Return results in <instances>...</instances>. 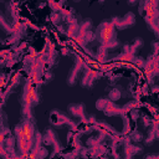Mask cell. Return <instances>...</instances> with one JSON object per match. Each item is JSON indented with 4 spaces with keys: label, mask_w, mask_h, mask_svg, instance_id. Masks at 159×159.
Segmentation results:
<instances>
[{
    "label": "cell",
    "mask_w": 159,
    "mask_h": 159,
    "mask_svg": "<svg viewBox=\"0 0 159 159\" xmlns=\"http://www.w3.org/2000/svg\"><path fill=\"white\" fill-rule=\"evenodd\" d=\"M97 35L99 37V41L103 44V45H108L110 43L116 40V32L113 29V24L112 22H102L99 25L98 31H97Z\"/></svg>",
    "instance_id": "cell-1"
},
{
    "label": "cell",
    "mask_w": 159,
    "mask_h": 159,
    "mask_svg": "<svg viewBox=\"0 0 159 159\" xmlns=\"http://www.w3.org/2000/svg\"><path fill=\"white\" fill-rule=\"evenodd\" d=\"M134 22H136V18H134V15H133L132 13L125 14L123 18H113V21H112V24L116 25V26L118 28L119 30L125 29V28H129V26H133Z\"/></svg>",
    "instance_id": "cell-2"
},
{
    "label": "cell",
    "mask_w": 159,
    "mask_h": 159,
    "mask_svg": "<svg viewBox=\"0 0 159 159\" xmlns=\"http://www.w3.org/2000/svg\"><path fill=\"white\" fill-rule=\"evenodd\" d=\"M50 121H51L52 124L55 125H62L65 123H67V124H71L72 125V129L76 128V125H75L71 119L69 118L67 116H65L62 112H58V111H52L51 112V116H50Z\"/></svg>",
    "instance_id": "cell-3"
},
{
    "label": "cell",
    "mask_w": 159,
    "mask_h": 159,
    "mask_svg": "<svg viewBox=\"0 0 159 159\" xmlns=\"http://www.w3.org/2000/svg\"><path fill=\"white\" fill-rule=\"evenodd\" d=\"M67 110L73 117H77V118H83V117H85V105H83V103L69 105Z\"/></svg>",
    "instance_id": "cell-4"
},
{
    "label": "cell",
    "mask_w": 159,
    "mask_h": 159,
    "mask_svg": "<svg viewBox=\"0 0 159 159\" xmlns=\"http://www.w3.org/2000/svg\"><path fill=\"white\" fill-rule=\"evenodd\" d=\"M81 62L77 60L76 62H75V65H73V67H72V70H71V72L69 73V77H67V83L70 86H73L75 83L77 82V78H78V73H80V71H81Z\"/></svg>",
    "instance_id": "cell-5"
},
{
    "label": "cell",
    "mask_w": 159,
    "mask_h": 159,
    "mask_svg": "<svg viewBox=\"0 0 159 159\" xmlns=\"http://www.w3.org/2000/svg\"><path fill=\"white\" fill-rule=\"evenodd\" d=\"M44 142L45 143H47V144H50V146H58V140H57V134H56V132L55 131H52V129H47L46 131V134H45V137H44Z\"/></svg>",
    "instance_id": "cell-6"
},
{
    "label": "cell",
    "mask_w": 159,
    "mask_h": 159,
    "mask_svg": "<svg viewBox=\"0 0 159 159\" xmlns=\"http://www.w3.org/2000/svg\"><path fill=\"white\" fill-rule=\"evenodd\" d=\"M106 110H110V111H105V113L107 116H114V114H119L122 111H121V108L118 107H116L114 105H110V102H108L107 107H106Z\"/></svg>",
    "instance_id": "cell-7"
},
{
    "label": "cell",
    "mask_w": 159,
    "mask_h": 159,
    "mask_svg": "<svg viewBox=\"0 0 159 159\" xmlns=\"http://www.w3.org/2000/svg\"><path fill=\"white\" fill-rule=\"evenodd\" d=\"M107 105H108V101H107L106 98H99L98 101L96 102V107H97V110H102V111H105V110H106Z\"/></svg>",
    "instance_id": "cell-8"
},
{
    "label": "cell",
    "mask_w": 159,
    "mask_h": 159,
    "mask_svg": "<svg viewBox=\"0 0 159 159\" xmlns=\"http://www.w3.org/2000/svg\"><path fill=\"white\" fill-rule=\"evenodd\" d=\"M119 98H121V91L119 90L114 88L110 92V99H112V101H118Z\"/></svg>",
    "instance_id": "cell-9"
},
{
    "label": "cell",
    "mask_w": 159,
    "mask_h": 159,
    "mask_svg": "<svg viewBox=\"0 0 159 159\" xmlns=\"http://www.w3.org/2000/svg\"><path fill=\"white\" fill-rule=\"evenodd\" d=\"M154 139H155V129H150L148 133V137L146 139V144H148V146L152 144L154 142Z\"/></svg>",
    "instance_id": "cell-10"
},
{
    "label": "cell",
    "mask_w": 159,
    "mask_h": 159,
    "mask_svg": "<svg viewBox=\"0 0 159 159\" xmlns=\"http://www.w3.org/2000/svg\"><path fill=\"white\" fill-rule=\"evenodd\" d=\"M142 46H143V40H142L140 37H137L134 40V43H133V45H132V54H133L134 50H137V49H139Z\"/></svg>",
    "instance_id": "cell-11"
},
{
    "label": "cell",
    "mask_w": 159,
    "mask_h": 159,
    "mask_svg": "<svg viewBox=\"0 0 159 159\" xmlns=\"http://www.w3.org/2000/svg\"><path fill=\"white\" fill-rule=\"evenodd\" d=\"M131 138L134 140V142H140L142 139H143V134H142L140 132H138V131H134L131 134Z\"/></svg>",
    "instance_id": "cell-12"
},
{
    "label": "cell",
    "mask_w": 159,
    "mask_h": 159,
    "mask_svg": "<svg viewBox=\"0 0 159 159\" xmlns=\"http://www.w3.org/2000/svg\"><path fill=\"white\" fill-rule=\"evenodd\" d=\"M93 37H95V34L92 31H87L85 35H83V40H85V43H91V41H93Z\"/></svg>",
    "instance_id": "cell-13"
},
{
    "label": "cell",
    "mask_w": 159,
    "mask_h": 159,
    "mask_svg": "<svg viewBox=\"0 0 159 159\" xmlns=\"http://www.w3.org/2000/svg\"><path fill=\"white\" fill-rule=\"evenodd\" d=\"M0 22H1V26H3V29L5 31H10V25L6 22V20H5V18H4L3 15L0 16Z\"/></svg>",
    "instance_id": "cell-14"
},
{
    "label": "cell",
    "mask_w": 159,
    "mask_h": 159,
    "mask_svg": "<svg viewBox=\"0 0 159 159\" xmlns=\"http://www.w3.org/2000/svg\"><path fill=\"white\" fill-rule=\"evenodd\" d=\"M97 56L98 58H105L107 56V49L106 47H101V49H98V51H97Z\"/></svg>",
    "instance_id": "cell-15"
},
{
    "label": "cell",
    "mask_w": 159,
    "mask_h": 159,
    "mask_svg": "<svg viewBox=\"0 0 159 159\" xmlns=\"http://www.w3.org/2000/svg\"><path fill=\"white\" fill-rule=\"evenodd\" d=\"M131 116H132V119H137L138 118V116H139V111L138 110H132L131 111Z\"/></svg>",
    "instance_id": "cell-16"
},
{
    "label": "cell",
    "mask_w": 159,
    "mask_h": 159,
    "mask_svg": "<svg viewBox=\"0 0 159 159\" xmlns=\"http://www.w3.org/2000/svg\"><path fill=\"white\" fill-rule=\"evenodd\" d=\"M51 19H52V21H54V22H58V20L61 19V16H60V14L52 13V14H51Z\"/></svg>",
    "instance_id": "cell-17"
},
{
    "label": "cell",
    "mask_w": 159,
    "mask_h": 159,
    "mask_svg": "<svg viewBox=\"0 0 159 159\" xmlns=\"http://www.w3.org/2000/svg\"><path fill=\"white\" fill-rule=\"evenodd\" d=\"M96 143H98V139H97V138H93V137L90 138V139L87 140V144H88V146H93V144H96Z\"/></svg>",
    "instance_id": "cell-18"
},
{
    "label": "cell",
    "mask_w": 159,
    "mask_h": 159,
    "mask_svg": "<svg viewBox=\"0 0 159 159\" xmlns=\"http://www.w3.org/2000/svg\"><path fill=\"white\" fill-rule=\"evenodd\" d=\"M128 129H129V121H128V118L124 117V132H127Z\"/></svg>",
    "instance_id": "cell-19"
},
{
    "label": "cell",
    "mask_w": 159,
    "mask_h": 159,
    "mask_svg": "<svg viewBox=\"0 0 159 159\" xmlns=\"http://www.w3.org/2000/svg\"><path fill=\"white\" fill-rule=\"evenodd\" d=\"M144 159H159V154H148Z\"/></svg>",
    "instance_id": "cell-20"
},
{
    "label": "cell",
    "mask_w": 159,
    "mask_h": 159,
    "mask_svg": "<svg viewBox=\"0 0 159 159\" xmlns=\"http://www.w3.org/2000/svg\"><path fill=\"white\" fill-rule=\"evenodd\" d=\"M6 144H7V147H13L14 146V138H7V140H6Z\"/></svg>",
    "instance_id": "cell-21"
},
{
    "label": "cell",
    "mask_w": 159,
    "mask_h": 159,
    "mask_svg": "<svg viewBox=\"0 0 159 159\" xmlns=\"http://www.w3.org/2000/svg\"><path fill=\"white\" fill-rule=\"evenodd\" d=\"M155 139H159V127H155Z\"/></svg>",
    "instance_id": "cell-22"
},
{
    "label": "cell",
    "mask_w": 159,
    "mask_h": 159,
    "mask_svg": "<svg viewBox=\"0 0 159 159\" xmlns=\"http://www.w3.org/2000/svg\"><path fill=\"white\" fill-rule=\"evenodd\" d=\"M136 4H138L137 1H128V5H136Z\"/></svg>",
    "instance_id": "cell-23"
},
{
    "label": "cell",
    "mask_w": 159,
    "mask_h": 159,
    "mask_svg": "<svg viewBox=\"0 0 159 159\" xmlns=\"http://www.w3.org/2000/svg\"><path fill=\"white\" fill-rule=\"evenodd\" d=\"M124 159H132V157H131V155H125Z\"/></svg>",
    "instance_id": "cell-24"
},
{
    "label": "cell",
    "mask_w": 159,
    "mask_h": 159,
    "mask_svg": "<svg viewBox=\"0 0 159 159\" xmlns=\"http://www.w3.org/2000/svg\"><path fill=\"white\" fill-rule=\"evenodd\" d=\"M103 159H107V158H103Z\"/></svg>",
    "instance_id": "cell-25"
}]
</instances>
